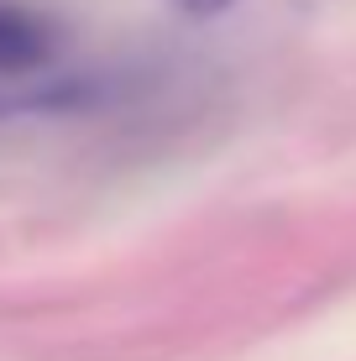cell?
<instances>
[{"label": "cell", "mask_w": 356, "mask_h": 361, "mask_svg": "<svg viewBox=\"0 0 356 361\" xmlns=\"http://www.w3.org/2000/svg\"><path fill=\"white\" fill-rule=\"evenodd\" d=\"M58 58V27L27 0H0V84L47 73Z\"/></svg>", "instance_id": "1"}, {"label": "cell", "mask_w": 356, "mask_h": 361, "mask_svg": "<svg viewBox=\"0 0 356 361\" xmlns=\"http://www.w3.org/2000/svg\"><path fill=\"white\" fill-rule=\"evenodd\" d=\"M168 6H173V11H183V16H220V11H226L231 6V0H168Z\"/></svg>", "instance_id": "2"}, {"label": "cell", "mask_w": 356, "mask_h": 361, "mask_svg": "<svg viewBox=\"0 0 356 361\" xmlns=\"http://www.w3.org/2000/svg\"><path fill=\"white\" fill-rule=\"evenodd\" d=\"M0 110H16V99H0Z\"/></svg>", "instance_id": "3"}]
</instances>
